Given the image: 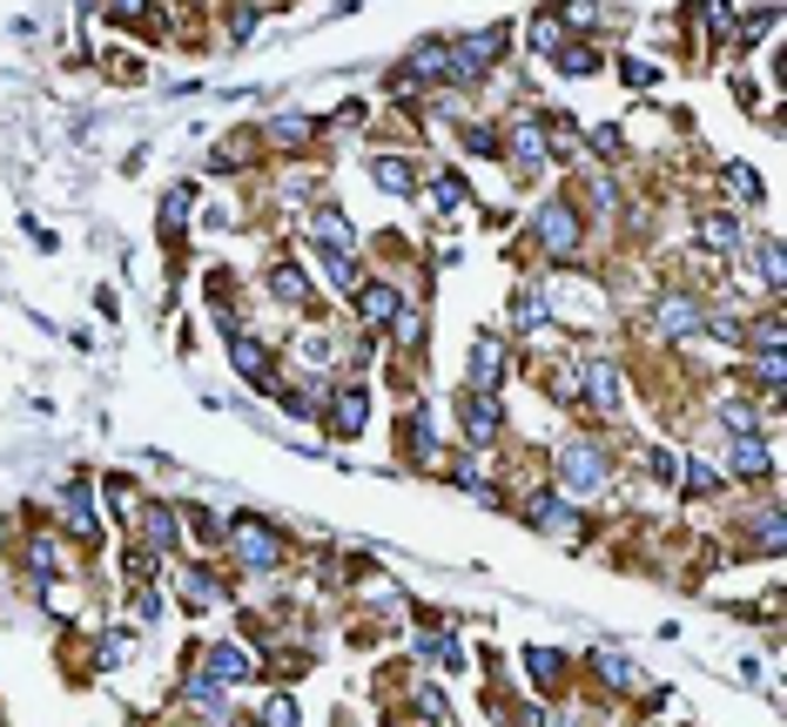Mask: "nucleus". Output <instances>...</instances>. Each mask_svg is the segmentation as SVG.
Masks as SVG:
<instances>
[{"label": "nucleus", "instance_id": "obj_5", "mask_svg": "<svg viewBox=\"0 0 787 727\" xmlns=\"http://www.w3.org/2000/svg\"><path fill=\"white\" fill-rule=\"evenodd\" d=\"M364 425H371V397H364L358 384L336 391V404H330V432H336V438H358Z\"/></svg>", "mask_w": 787, "mask_h": 727}, {"label": "nucleus", "instance_id": "obj_25", "mask_svg": "<svg viewBox=\"0 0 787 727\" xmlns=\"http://www.w3.org/2000/svg\"><path fill=\"white\" fill-rule=\"evenodd\" d=\"M559 67H566V74H592L599 54H592V48H559Z\"/></svg>", "mask_w": 787, "mask_h": 727}, {"label": "nucleus", "instance_id": "obj_26", "mask_svg": "<svg viewBox=\"0 0 787 727\" xmlns=\"http://www.w3.org/2000/svg\"><path fill=\"white\" fill-rule=\"evenodd\" d=\"M270 142H310V122L303 115H283V122H270Z\"/></svg>", "mask_w": 787, "mask_h": 727}, {"label": "nucleus", "instance_id": "obj_27", "mask_svg": "<svg viewBox=\"0 0 787 727\" xmlns=\"http://www.w3.org/2000/svg\"><path fill=\"white\" fill-rule=\"evenodd\" d=\"M183 209H189V189H175L168 202H162V229L175 236V229H183Z\"/></svg>", "mask_w": 787, "mask_h": 727}, {"label": "nucleus", "instance_id": "obj_19", "mask_svg": "<svg viewBox=\"0 0 787 727\" xmlns=\"http://www.w3.org/2000/svg\"><path fill=\"white\" fill-rule=\"evenodd\" d=\"M511 316L525 323V331H539V323H546V297H539V290H518V303H511Z\"/></svg>", "mask_w": 787, "mask_h": 727}, {"label": "nucleus", "instance_id": "obj_12", "mask_svg": "<svg viewBox=\"0 0 787 727\" xmlns=\"http://www.w3.org/2000/svg\"><path fill=\"white\" fill-rule=\"evenodd\" d=\"M660 323H666L673 337H686V331H700V303H686V297H666V303H660Z\"/></svg>", "mask_w": 787, "mask_h": 727}, {"label": "nucleus", "instance_id": "obj_28", "mask_svg": "<svg viewBox=\"0 0 787 727\" xmlns=\"http://www.w3.org/2000/svg\"><path fill=\"white\" fill-rule=\"evenodd\" d=\"M397 310H404V316H397V337L417 344V337H424V310H411V303H397Z\"/></svg>", "mask_w": 787, "mask_h": 727}, {"label": "nucleus", "instance_id": "obj_13", "mask_svg": "<svg viewBox=\"0 0 787 727\" xmlns=\"http://www.w3.org/2000/svg\"><path fill=\"white\" fill-rule=\"evenodd\" d=\"M68 526H74V532H102L95 499H87V485H68Z\"/></svg>", "mask_w": 787, "mask_h": 727}, {"label": "nucleus", "instance_id": "obj_8", "mask_svg": "<svg viewBox=\"0 0 787 727\" xmlns=\"http://www.w3.org/2000/svg\"><path fill=\"white\" fill-rule=\"evenodd\" d=\"M586 391H592V412H605V418L620 412V377H612V364H605V357H592V364H586Z\"/></svg>", "mask_w": 787, "mask_h": 727}, {"label": "nucleus", "instance_id": "obj_17", "mask_svg": "<svg viewBox=\"0 0 787 727\" xmlns=\"http://www.w3.org/2000/svg\"><path fill=\"white\" fill-rule=\"evenodd\" d=\"M727 196H734L741 209H754V202H760V176H754V169H741V162H734V169H727Z\"/></svg>", "mask_w": 787, "mask_h": 727}, {"label": "nucleus", "instance_id": "obj_23", "mask_svg": "<svg viewBox=\"0 0 787 727\" xmlns=\"http://www.w3.org/2000/svg\"><path fill=\"white\" fill-rule=\"evenodd\" d=\"M532 48H539V54H559V14H539V21H532Z\"/></svg>", "mask_w": 787, "mask_h": 727}, {"label": "nucleus", "instance_id": "obj_6", "mask_svg": "<svg viewBox=\"0 0 787 727\" xmlns=\"http://www.w3.org/2000/svg\"><path fill=\"white\" fill-rule=\"evenodd\" d=\"M498 377H505V351H498V337H478L472 344V384L465 391H498Z\"/></svg>", "mask_w": 787, "mask_h": 727}, {"label": "nucleus", "instance_id": "obj_31", "mask_svg": "<svg viewBox=\"0 0 787 727\" xmlns=\"http://www.w3.org/2000/svg\"><path fill=\"white\" fill-rule=\"evenodd\" d=\"M458 202H465V183L445 176V183H437V209H458Z\"/></svg>", "mask_w": 787, "mask_h": 727}, {"label": "nucleus", "instance_id": "obj_7", "mask_svg": "<svg viewBox=\"0 0 787 727\" xmlns=\"http://www.w3.org/2000/svg\"><path fill=\"white\" fill-rule=\"evenodd\" d=\"M358 316L371 323V331H384V323L397 316V290L391 283H358Z\"/></svg>", "mask_w": 787, "mask_h": 727}, {"label": "nucleus", "instance_id": "obj_29", "mask_svg": "<svg viewBox=\"0 0 787 727\" xmlns=\"http://www.w3.org/2000/svg\"><path fill=\"white\" fill-rule=\"evenodd\" d=\"M760 277L780 290V242H760Z\"/></svg>", "mask_w": 787, "mask_h": 727}, {"label": "nucleus", "instance_id": "obj_4", "mask_svg": "<svg viewBox=\"0 0 787 727\" xmlns=\"http://www.w3.org/2000/svg\"><path fill=\"white\" fill-rule=\"evenodd\" d=\"M539 236H546L552 257H572V250H579V216H572L566 202H546V209H539Z\"/></svg>", "mask_w": 787, "mask_h": 727}, {"label": "nucleus", "instance_id": "obj_16", "mask_svg": "<svg viewBox=\"0 0 787 727\" xmlns=\"http://www.w3.org/2000/svg\"><path fill=\"white\" fill-rule=\"evenodd\" d=\"M142 539L162 552V546L175 539V512H168V506H148V512H142Z\"/></svg>", "mask_w": 787, "mask_h": 727}, {"label": "nucleus", "instance_id": "obj_10", "mask_svg": "<svg viewBox=\"0 0 787 727\" xmlns=\"http://www.w3.org/2000/svg\"><path fill=\"white\" fill-rule=\"evenodd\" d=\"M592 667H599V681H605L612 694H633V687H640V667L620 661V654H592Z\"/></svg>", "mask_w": 787, "mask_h": 727}, {"label": "nucleus", "instance_id": "obj_20", "mask_svg": "<svg viewBox=\"0 0 787 727\" xmlns=\"http://www.w3.org/2000/svg\"><path fill=\"white\" fill-rule=\"evenodd\" d=\"M183 600H189V606H209V600H216V580L203 573V565H196V573H183Z\"/></svg>", "mask_w": 787, "mask_h": 727}, {"label": "nucleus", "instance_id": "obj_22", "mask_svg": "<svg viewBox=\"0 0 787 727\" xmlns=\"http://www.w3.org/2000/svg\"><path fill=\"white\" fill-rule=\"evenodd\" d=\"M209 667H216L222 681H242V674H249V661L236 654V646H216V654H209Z\"/></svg>", "mask_w": 787, "mask_h": 727}, {"label": "nucleus", "instance_id": "obj_33", "mask_svg": "<svg viewBox=\"0 0 787 727\" xmlns=\"http://www.w3.org/2000/svg\"><path fill=\"white\" fill-rule=\"evenodd\" d=\"M620 74H627V81H633V89H653V67H646V61H627V67H620Z\"/></svg>", "mask_w": 787, "mask_h": 727}, {"label": "nucleus", "instance_id": "obj_32", "mask_svg": "<svg viewBox=\"0 0 787 727\" xmlns=\"http://www.w3.org/2000/svg\"><path fill=\"white\" fill-rule=\"evenodd\" d=\"M686 492H714V471L707 465H686Z\"/></svg>", "mask_w": 787, "mask_h": 727}, {"label": "nucleus", "instance_id": "obj_21", "mask_svg": "<svg viewBox=\"0 0 787 727\" xmlns=\"http://www.w3.org/2000/svg\"><path fill=\"white\" fill-rule=\"evenodd\" d=\"M700 236H707L714 250H734V242H741V229H734L727 216H707V222H700Z\"/></svg>", "mask_w": 787, "mask_h": 727}, {"label": "nucleus", "instance_id": "obj_24", "mask_svg": "<svg viewBox=\"0 0 787 727\" xmlns=\"http://www.w3.org/2000/svg\"><path fill=\"white\" fill-rule=\"evenodd\" d=\"M262 727H297V700H290V694H277L270 707H262Z\"/></svg>", "mask_w": 787, "mask_h": 727}, {"label": "nucleus", "instance_id": "obj_30", "mask_svg": "<svg viewBox=\"0 0 787 727\" xmlns=\"http://www.w3.org/2000/svg\"><path fill=\"white\" fill-rule=\"evenodd\" d=\"M465 148H472V155H498V135H491V128H465Z\"/></svg>", "mask_w": 787, "mask_h": 727}, {"label": "nucleus", "instance_id": "obj_2", "mask_svg": "<svg viewBox=\"0 0 787 727\" xmlns=\"http://www.w3.org/2000/svg\"><path fill=\"white\" fill-rule=\"evenodd\" d=\"M236 552H242V565H262V573H270V565L283 559V539L262 519H236Z\"/></svg>", "mask_w": 787, "mask_h": 727}, {"label": "nucleus", "instance_id": "obj_14", "mask_svg": "<svg viewBox=\"0 0 787 727\" xmlns=\"http://www.w3.org/2000/svg\"><path fill=\"white\" fill-rule=\"evenodd\" d=\"M270 290H277L283 303H310V283H303L297 263H277V270H270Z\"/></svg>", "mask_w": 787, "mask_h": 727}, {"label": "nucleus", "instance_id": "obj_15", "mask_svg": "<svg viewBox=\"0 0 787 727\" xmlns=\"http://www.w3.org/2000/svg\"><path fill=\"white\" fill-rule=\"evenodd\" d=\"M734 478H767V445L741 438V445H734Z\"/></svg>", "mask_w": 787, "mask_h": 727}, {"label": "nucleus", "instance_id": "obj_9", "mask_svg": "<svg viewBox=\"0 0 787 727\" xmlns=\"http://www.w3.org/2000/svg\"><path fill=\"white\" fill-rule=\"evenodd\" d=\"M310 236L323 242V257H350V222H343L336 209H317V216H310Z\"/></svg>", "mask_w": 787, "mask_h": 727}, {"label": "nucleus", "instance_id": "obj_3", "mask_svg": "<svg viewBox=\"0 0 787 727\" xmlns=\"http://www.w3.org/2000/svg\"><path fill=\"white\" fill-rule=\"evenodd\" d=\"M458 425H465L472 445H491V438H498V404H491V391H465V397H458Z\"/></svg>", "mask_w": 787, "mask_h": 727}, {"label": "nucleus", "instance_id": "obj_11", "mask_svg": "<svg viewBox=\"0 0 787 727\" xmlns=\"http://www.w3.org/2000/svg\"><path fill=\"white\" fill-rule=\"evenodd\" d=\"M371 176H377L384 189H397V196L417 189V169H411V162H397V155H377V162H371Z\"/></svg>", "mask_w": 787, "mask_h": 727}, {"label": "nucleus", "instance_id": "obj_1", "mask_svg": "<svg viewBox=\"0 0 787 727\" xmlns=\"http://www.w3.org/2000/svg\"><path fill=\"white\" fill-rule=\"evenodd\" d=\"M599 485H605V451L586 438L559 458V492H599Z\"/></svg>", "mask_w": 787, "mask_h": 727}, {"label": "nucleus", "instance_id": "obj_34", "mask_svg": "<svg viewBox=\"0 0 787 727\" xmlns=\"http://www.w3.org/2000/svg\"><path fill=\"white\" fill-rule=\"evenodd\" d=\"M0 546H8V532H0Z\"/></svg>", "mask_w": 787, "mask_h": 727}, {"label": "nucleus", "instance_id": "obj_18", "mask_svg": "<svg viewBox=\"0 0 787 727\" xmlns=\"http://www.w3.org/2000/svg\"><path fill=\"white\" fill-rule=\"evenodd\" d=\"M525 667H532V681H546V687H552V681L566 674V661L552 654V646H532V654H525Z\"/></svg>", "mask_w": 787, "mask_h": 727}]
</instances>
